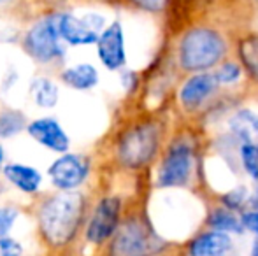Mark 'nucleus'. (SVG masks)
Listing matches in <instances>:
<instances>
[{
    "mask_svg": "<svg viewBox=\"0 0 258 256\" xmlns=\"http://www.w3.org/2000/svg\"><path fill=\"white\" fill-rule=\"evenodd\" d=\"M241 223L244 228L251 230V232H255L258 235V212H248V214H244Z\"/></svg>",
    "mask_w": 258,
    "mask_h": 256,
    "instance_id": "nucleus-26",
    "label": "nucleus"
},
{
    "mask_svg": "<svg viewBox=\"0 0 258 256\" xmlns=\"http://www.w3.org/2000/svg\"><path fill=\"white\" fill-rule=\"evenodd\" d=\"M191 165V151L184 144H176L165 160L162 161V167L158 172V185L160 186H183L190 179Z\"/></svg>",
    "mask_w": 258,
    "mask_h": 256,
    "instance_id": "nucleus-6",
    "label": "nucleus"
},
{
    "mask_svg": "<svg viewBox=\"0 0 258 256\" xmlns=\"http://www.w3.org/2000/svg\"><path fill=\"white\" fill-rule=\"evenodd\" d=\"M158 147V132L151 125L132 128L123 135L119 142V160L126 167H141L153 158Z\"/></svg>",
    "mask_w": 258,
    "mask_h": 256,
    "instance_id": "nucleus-4",
    "label": "nucleus"
},
{
    "mask_svg": "<svg viewBox=\"0 0 258 256\" xmlns=\"http://www.w3.org/2000/svg\"><path fill=\"white\" fill-rule=\"evenodd\" d=\"M119 209H121V202L116 197L104 198L97 205L95 212L90 219L88 230H86V237L90 242L102 244L114 233L119 219Z\"/></svg>",
    "mask_w": 258,
    "mask_h": 256,
    "instance_id": "nucleus-7",
    "label": "nucleus"
},
{
    "mask_svg": "<svg viewBox=\"0 0 258 256\" xmlns=\"http://www.w3.org/2000/svg\"><path fill=\"white\" fill-rule=\"evenodd\" d=\"M21 244L16 242L9 237H0V256H20L21 254Z\"/></svg>",
    "mask_w": 258,
    "mask_h": 256,
    "instance_id": "nucleus-24",
    "label": "nucleus"
},
{
    "mask_svg": "<svg viewBox=\"0 0 258 256\" xmlns=\"http://www.w3.org/2000/svg\"><path fill=\"white\" fill-rule=\"evenodd\" d=\"M244 198H246V192L241 188V190H234V192H230V193L225 195L223 202L228 205V207L232 209V211H235V209L241 207V204L244 202Z\"/></svg>",
    "mask_w": 258,
    "mask_h": 256,
    "instance_id": "nucleus-25",
    "label": "nucleus"
},
{
    "mask_svg": "<svg viewBox=\"0 0 258 256\" xmlns=\"http://www.w3.org/2000/svg\"><path fill=\"white\" fill-rule=\"evenodd\" d=\"M27 130L41 146L48 147V149L56 151V153H63V151L69 149L67 133L53 118H41V120L32 121Z\"/></svg>",
    "mask_w": 258,
    "mask_h": 256,
    "instance_id": "nucleus-11",
    "label": "nucleus"
},
{
    "mask_svg": "<svg viewBox=\"0 0 258 256\" xmlns=\"http://www.w3.org/2000/svg\"><path fill=\"white\" fill-rule=\"evenodd\" d=\"M239 75H241V67H239V65L225 63L216 70L214 79H216V82H221V84H228V82L237 81Z\"/></svg>",
    "mask_w": 258,
    "mask_h": 256,
    "instance_id": "nucleus-22",
    "label": "nucleus"
},
{
    "mask_svg": "<svg viewBox=\"0 0 258 256\" xmlns=\"http://www.w3.org/2000/svg\"><path fill=\"white\" fill-rule=\"evenodd\" d=\"M104 27V18L99 14H86L78 18L74 14H63L58 18V32L65 42L72 46H88L97 42Z\"/></svg>",
    "mask_w": 258,
    "mask_h": 256,
    "instance_id": "nucleus-5",
    "label": "nucleus"
},
{
    "mask_svg": "<svg viewBox=\"0 0 258 256\" xmlns=\"http://www.w3.org/2000/svg\"><path fill=\"white\" fill-rule=\"evenodd\" d=\"M88 176V163L78 154H65L49 167V178L58 190L72 192Z\"/></svg>",
    "mask_w": 258,
    "mask_h": 256,
    "instance_id": "nucleus-8",
    "label": "nucleus"
},
{
    "mask_svg": "<svg viewBox=\"0 0 258 256\" xmlns=\"http://www.w3.org/2000/svg\"><path fill=\"white\" fill-rule=\"evenodd\" d=\"M25 127V118L20 113H4L0 114V135L11 137L20 133Z\"/></svg>",
    "mask_w": 258,
    "mask_h": 256,
    "instance_id": "nucleus-20",
    "label": "nucleus"
},
{
    "mask_svg": "<svg viewBox=\"0 0 258 256\" xmlns=\"http://www.w3.org/2000/svg\"><path fill=\"white\" fill-rule=\"evenodd\" d=\"M134 2L146 11H160L165 6V0H134Z\"/></svg>",
    "mask_w": 258,
    "mask_h": 256,
    "instance_id": "nucleus-27",
    "label": "nucleus"
},
{
    "mask_svg": "<svg viewBox=\"0 0 258 256\" xmlns=\"http://www.w3.org/2000/svg\"><path fill=\"white\" fill-rule=\"evenodd\" d=\"M223 39L209 28L190 30L181 41L179 60L186 70L197 72L213 67L223 56Z\"/></svg>",
    "mask_w": 258,
    "mask_h": 256,
    "instance_id": "nucleus-2",
    "label": "nucleus"
},
{
    "mask_svg": "<svg viewBox=\"0 0 258 256\" xmlns=\"http://www.w3.org/2000/svg\"><path fill=\"white\" fill-rule=\"evenodd\" d=\"M230 128L246 144L258 146V114L251 111H241L230 120Z\"/></svg>",
    "mask_w": 258,
    "mask_h": 256,
    "instance_id": "nucleus-16",
    "label": "nucleus"
},
{
    "mask_svg": "<svg viewBox=\"0 0 258 256\" xmlns=\"http://www.w3.org/2000/svg\"><path fill=\"white\" fill-rule=\"evenodd\" d=\"M32 95L41 107H53L58 100V86L49 79H37L32 84Z\"/></svg>",
    "mask_w": 258,
    "mask_h": 256,
    "instance_id": "nucleus-17",
    "label": "nucleus"
},
{
    "mask_svg": "<svg viewBox=\"0 0 258 256\" xmlns=\"http://www.w3.org/2000/svg\"><path fill=\"white\" fill-rule=\"evenodd\" d=\"M2 160H4V149H2V146H0V163H2Z\"/></svg>",
    "mask_w": 258,
    "mask_h": 256,
    "instance_id": "nucleus-29",
    "label": "nucleus"
},
{
    "mask_svg": "<svg viewBox=\"0 0 258 256\" xmlns=\"http://www.w3.org/2000/svg\"><path fill=\"white\" fill-rule=\"evenodd\" d=\"M25 49L37 62H51L63 55L61 37L58 32V18H44L35 23L25 35Z\"/></svg>",
    "mask_w": 258,
    "mask_h": 256,
    "instance_id": "nucleus-3",
    "label": "nucleus"
},
{
    "mask_svg": "<svg viewBox=\"0 0 258 256\" xmlns=\"http://www.w3.org/2000/svg\"><path fill=\"white\" fill-rule=\"evenodd\" d=\"M153 251H156L153 240L137 223L125 225L114 242L116 256H150Z\"/></svg>",
    "mask_w": 258,
    "mask_h": 256,
    "instance_id": "nucleus-10",
    "label": "nucleus"
},
{
    "mask_svg": "<svg viewBox=\"0 0 258 256\" xmlns=\"http://www.w3.org/2000/svg\"><path fill=\"white\" fill-rule=\"evenodd\" d=\"M61 79H63L65 84L74 90H90L99 82V72L93 65L79 63L67 68L61 74Z\"/></svg>",
    "mask_w": 258,
    "mask_h": 256,
    "instance_id": "nucleus-15",
    "label": "nucleus"
},
{
    "mask_svg": "<svg viewBox=\"0 0 258 256\" xmlns=\"http://www.w3.org/2000/svg\"><path fill=\"white\" fill-rule=\"evenodd\" d=\"M218 82L211 74H197L184 82L181 90V104L184 109L194 111L216 90Z\"/></svg>",
    "mask_w": 258,
    "mask_h": 256,
    "instance_id": "nucleus-12",
    "label": "nucleus"
},
{
    "mask_svg": "<svg viewBox=\"0 0 258 256\" xmlns=\"http://www.w3.org/2000/svg\"><path fill=\"white\" fill-rule=\"evenodd\" d=\"M251 254H253V256H258V235H256L255 242H253V249H251Z\"/></svg>",
    "mask_w": 258,
    "mask_h": 256,
    "instance_id": "nucleus-28",
    "label": "nucleus"
},
{
    "mask_svg": "<svg viewBox=\"0 0 258 256\" xmlns=\"http://www.w3.org/2000/svg\"><path fill=\"white\" fill-rule=\"evenodd\" d=\"M99 58L109 70H116L125 63V39L118 21L111 23L97 39Z\"/></svg>",
    "mask_w": 258,
    "mask_h": 256,
    "instance_id": "nucleus-9",
    "label": "nucleus"
},
{
    "mask_svg": "<svg viewBox=\"0 0 258 256\" xmlns=\"http://www.w3.org/2000/svg\"><path fill=\"white\" fill-rule=\"evenodd\" d=\"M241 158H242V165H244V170L253 179H258V146L244 144V147L241 151Z\"/></svg>",
    "mask_w": 258,
    "mask_h": 256,
    "instance_id": "nucleus-21",
    "label": "nucleus"
},
{
    "mask_svg": "<svg viewBox=\"0 0 258 256\" xmlns=\"http://www.w3.org/2000/svg\"><path fill=\"white\" fill-rule=\"evenodd\" d=\"M242 63L246 65L253 77L258 79V37H248L239 46Z\"/></svg>",
    "mask_w": 258,
    "mask_h": 256,
    "instance_id": "nucleus-19",
    "label": "nucleus"
},
{
    "mask_svg": "<svg viewBox=\"0 0 258 256\" xmlns=\"http://www.w3.org/2000/svg\"><path fill=\"white\" fill-rule=\"evenodd\" d=\"M83 207V197L72 192L56 195L42 205L39 223L42 235L51 246H63L72 240L81 223Z\"/></svg>",
    "mask_w": 258,
    "mask_h": 256,
    "instance_id": "nucleus-1",
    "label": "nucleus"
},
{
    "mask_svg": "<svg viewBox=\"0 0 258 256\" xmlns=\"http://www.w3.org/2000/svg\"><path fill=\"white\" fill-rule=\"evenodd\" d=\"M4 176L13 183L16 188H20L25 193H34L41 188L42 178L37 168L28 167V165L11 163L4 167Z\"/></svg>",
    "mask_w": 258,
    "mask_h": 256,
    "instance_id": "nucleus-14",
    "label": "nucleus"
},
{
    "mask_svg": "<svg viewBox=\"0 0 258 256\" xmlns=\"http://www.w3.org/2000/svg\"><path fill=\"white\" fill-rule=\"evenodd\" d=\"M4 2H9V0H0V4H4Z\"/></svg>",
    "mask_w": 258,
    "mask_h": 256,
    "instance_id": "nucleus-30",
    "label": "nucleus"
},
{
    "mask_svg": "<svg viewBox=\"0 0 258 256\" xmlns=\"http://www.w3.org/2000/svg\"><path fill=\"white\" fill-rule=\"evenodd\" d=\"M209 225L216 232H242V223L234 212L230 211H214L209 219Z\"/></svg>",
    "mask_w": 258,
    "mask_h": 256,
    "instance_id": "nucleus-18",
    "label": "nucleus"
},
{
    "mask_svg": "<svg viewBox=\"0 0 258 256\" xmlns=\"http://www.w3.org/2000/svg\"><path fill=\"white\" fill-rule=\"evenodd\" d=\"M16 216H18V211H14V209H11V207L0 209V237H4L9 232L14 219H16Z\"/></svg>",
    "mask_w": 258,
    "mask_h": 256,
    "instance_id": "nucleus-23",
    "label": "nucleus"
},
{
    "mask_svg": "<svg viewBox=\"0 0 258 256\" xmlns=\"http://www.w3.org/2000/svg\"><path fill=\"white\" fill-rule=\"evenodd\" d=\"M230 237L225 232H209L199 235L190 244V256H220L230 247Z\"/></svg>",
    "mask_w": 258,
    "mask_h": 256,
    "instance_id": "nucleus-13",
    "label": "nucleus"
}]
</instances>
